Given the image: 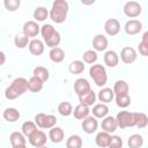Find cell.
Returning a JSON list of instances; mask_svg holds the SVG:
<instances>
[{
    "instance_id": "cell-18",
    "label": "cell",
    "mask_w": 148,
    "mask_h": 148,
    "mask_svg": "<svg viewBox=\"0 0 148 148\" xmlns=\"http://www.w3.org/2000/svg\"><path fill=\"white\" fill-rule=\"evenodd\" d=\"M43 86H44V82L37 77V76H31L29 80H28V90H30L31 92H38L43 89Z\"/></svg>"
},
{
    "instance_id": "cell-17",
    "label": "cell",
    "mask_w": 148,
    "mask_h": 148,
    "mask_svg": "<svg viewBox=\"0 0 148 148\" xmlns=\"http://www.w3.org/2000/svg\"><path fill=\"white\" fill-rule=\"evenodd\" d=\"M49 138L53 143H60L65 138L64 130L61 127H52L49 132Z\"/></svg>"
},
{
    "instance_id": "cell-48",
    "label": "cell",
    "mask_w": 148,
    "mask_h": 148,
    "mask_svg": "<svg viewBox=\"0 0 148 148\" xmlns=\"http://www.w3.org/2000/svg\"><path fill=\"white\" fill-rule=\"evenodd\" d=\"M82 3H84V5H91V3H94V1H84V0H82Z\"/></svg>"
},
{
    "instance_id": "cell-20",
    "label": "cell",
    "mask_w": 148,
    "mask_h": 148,
    "mask_svg": "<svg viewBox=\"0 0 148 148\" xmlns=\"http://www.w3.org/2000/svg\"><path fill=\"white\" fill-rule=\"evenodd\" d=\"M110 140H111V135H110V133L104 132V131L97 133V135H96V138H95V142H96V145H97L98 147H101V148L109 147Z\"/></svg>"
},
{
    "instance_id": "cell-30",
    "label": "cell",
    "mask_w": 148,
    "mask_h": 148,
    "mask_svg": "<svg viewBox=\"0 0 148 148\" xmlns=\"http://www.w3.org/2000/svg\"><path fill=\"white\" fill-rule=\"evenodd\" d=\"M135 126L139 128H145L148 125V116L143 112H134Z\"/></svg>"
},
{
    "instance_id": "cell-25",
    "label": "cell",
    "mask_w": 148,
    "mask_h": 148,
    "mask_svg": "<svg viewBox=\"0 0 148 148\" xmlns=\"http://www.w3.org/2000/svg\"><path fill=\"white\" fill-rule=\"evenodd\" d=\"M49 56H50V59H51L53 62H61V61L65 59V52H64V50H62L61 47H59V46L51 49Z\"/></svg>"
},
{
    "instance_id": "cell-4",
    "label": "cell",
    "mask_w": 148,
    "mask_h": 148,
    "mask_svg": "<svg viewBox=\"0 0 148 148\" xmlns=\"http://www.w3.org/2000/svg\"><path fill=\"white\" fill-rule=\"evenodd\" d=\"M116 119H117V123H118V127H120V128H126V127L135 126L134 112L120 111V112H118Z\"/></svg>"
},
{
    "instance_id": "cell-29",
    "label": "cell",
    "mask_w": 148,
    "mask_h": 148,
    "mask_svg": "<svg viewBox=\"0 0 148 148\" xmlns=\"http://www.w3.org/2000/svg\"><path fill=\"white\" fill-rule=\"evenodd\" d=\"M34 76H37L39 77L43 82H46L50 77V73H49V69L44 66H37L34 68Z\"/></svg>"
},
{
    "instance_id": "cell-39",
    "label": "cell",
    "mask_w": 148,
    "mask_h": 148,
    "mask_svg": "<svg viewBox=\"0 0 148 148\" xmlns=\"http://www.w3.org/2000/svg\"><path fill=\"white\" fill-rule=\"evenodd\" d=\"M116 104L121 108V109H125L127 106H130L131 104V97L130 95H121V96H116Z\"/></svg>"
},
{
    "instance_id": "cell-36",
    "label": "cell",
    "mask_w": 148,
    "mask_h": 148,
    "mask_svg": "<svg viewBox=\"0 0 148 148\" xmlns=\"http://www.w3.org/2000/svg\"><path fill=\"white\" fill-rule=\"evenodd\" d=\"M68 71L72 74H81L84 71V62L81 60H74L69 64Z\"/></svg>"
},
{
    "instance_id": "cell-6",
    "label": "cell",
    "mask_w": 148,
    "mask_h": 148,
    "mask_svg": "<svg viewBox=\"0 0 148 148\" xmlns=\"http://www.w3.org/2000/svg\"><path fill=\"white\" fill-rule=\"evenodd\" d=\"M46 134L42 131V130H37L32 135L29 136V142L31 146H34L35 148H38V147H43L45 146L46 143Z\"/></svg>"
},
{
    "instance_id": "cell-9",
    "label": "cell",
    "mask_w": 148,
    "mask_h": 148,
    "mask_svg": "<svg viewBox=\"0 0 148 148\" xmlns=\"http://www.w3.org/2000/svg\"><path fill=\"white\" fill-rule=\"evenodd\" d=\"M81 127H82L83 132H86V133H88V134H92L94 132H96V130H97V127H98L97 119H96L94 116H89V117H87L86 119L82 120Z\"/></svg>"
},
{
    "instance_id": "cell-13",
    "label": "cell",
    "mask_w": 148,
    "mask_h": 148,
    "mask_svg": "<svg viewBox=\"0 0 148 148\" xmlns=\"http://www.w3.org/2000/svg\"><path fill=\"white\" fill-rule=\"evenodd\" d=\"M28 47H29V52L34 56H40L44 52V43L40 39H37V38L31 39Z\"/></svg>"
},
{
    "instance_id": "cell-5",
    "label": "cell",
    "mask_w": 148,
    "mask_h": 148,
    "mask_svg": "<svg viewBox=\"0 0 148 148\" xmlns=\"http://www.w3.org/2000/svg\"><path fill=\"white\" fill-rule=\"evenodd\" d=\"M141 12H142V7L138 1L131 0L124 5V13L126 16H128L131 18L138 17L141 14Z\"/></svg>"
},
{
    "instance_id": "cell-10",
    "label": "cell",
    "mask_w": 148,
    "mask_h": 148,
    "mask_svg": "<svg viewBox=\"0 0 148 148\" xmlns=\"http://www.w3.org/2000/svg\"><path fill=\"white\" fill-rule=\"evenodd\" d=\"M40 31V27L36 21H27L23 24V34L25 36L30 37H36Z\"/></svg>"
},
{
    "instance_id": "cell-24",
    "label": "cell",
    "mask_w": 148,
    "mask_h": 148,
    "mask_svg": "<svg viewBox=\"0 0 148 148\" xmlns=\"http://www.w3.org/2000/svg\"><path fill=\"white\" fill-rule=\"evenodd\" d=\"M91 112H92V116L95 118H104L109 112V108L104 103H98V104L94 105Z\"/></svg>"
},
{
    "instance_id": "cell-8",
    "label": "cell",
    "mask_w": 148,
    "mask_h": 148,
    "mask_svg": "<svg viewBox=\"0 0 148 148\" xmlns=\"http://www.w3.org/2000/svg\"><path fill=\"white\" fill-rule=\"evenodd\" d=\"M90 90H91V88H90V83L88 82V80L80 77L74 82V91L79 97L87 94Z\"/></svg>"
},
{
    "instance_id": "cell-47",
    "label": "cell",
    "mask_w": 148,
    "mask_h": 148,
    "mask_svg": "<svg viewBox=\"0 0 148 148\" xmlns=\"http://www.w3.org/2000/svg\"><path fill=\"white\" fill-rule=\"evenodd\" d=\"M141 42H143V43L148 44V30L142 35V40H141Z\"/></svg>"
},
{
    "instance_id": "cell-43",
    "label": "cell",
    "mask_w": 148,
    "mask_h": 148,
    "mask_svg": "<svg viewBox=\"0 0 148 148\" xmlns=\"http://www.w3.org/2000/svg\"><path fill=\"white\" fill-rule=\"evenodd\" d=\"M57 117L53 116V114H46V118H45V125H44V128H52L54 127V125L57 124Z\"/></svg>"
},
{
    "instance_id": "cell-46",
    "label": "cell",
    "mask_w": 148,
    "mask_h": 148,
    "mask_svg": "<svg viewBox=\"0 0 148 148\" xmlns=\"http://www.w3.org/2000/svg\"><path fill=\"white\" fill-rule=\"evenodd\" d=\"M6 61V54L3 51H0V65H3Z\"/></svg>"
},
{
    "instance_id": "cell-40",
    "label": "cell",
    "mask_w": 148,
    "mask_h": 148,
    "mask_svg": "<svg viewBox=\"0 0 148 148\" xmlns=\"http://www.w3.org/2000/svg\"><path fill=\"white\" fill-rule=\"evenodd\" d=\"M56 31V29L53 28V25L52 24H44L42 28H40V34H42V36H43V39L45 40V39H47L53 32Z\"/></svg>"
},
{
    "instance_id": "cell-23",
    "label": "cell",
    "mask_w": 148,
    "mask_h": 148,
    "mask_svg": "<svg viewBox=\"0 0 148 148\" xmlns=\"http://www.w3.org/2000/svg\"><path fill=\"white\" fill-rule=\"evenodd\" d=\"M114 96H116V95H114V92H113V89H111V88H103V89H101L99 92H98V99H99L102 103H104V104L111 102V101L114 98Z\"/></svg>"
},
{
    "instance_id": "cell-14",
    "label": "cell",
    "mask_w": 148,
    "mask_h": 148,
    "mask_svg": "<svg viewBox=\"0 0 148 148\" xmlns=\"http://www.w3.org/2000/svg\"><path fill=\"white\" fill-rule=\"evenodd\" d=\"M101 126H102V130H103L104 132L113 133V132L117 130V127H118V123H117V119H116L114 117L109 116V117H105V118L103 119Z\"/></svg>"
},
{
    "instance_id": "cell-41",
    "label": "cell",
    "mask_w": 148,
    "mask_h": 148,
    "mask_svg": "<svg viewBox=\"0 0 148 148\" xmlns=\"http://www.w3.org/2000/svg\"><path fill=\"white\" fill-rule=\"evenodd\" d=\"M3 5H5V7H6L7 10L14 12V10L18 9V7L21 5V1L20 0H5L3 1Z\"/></svg>"
},
{
    "instance_id": "cell-26",
    "label": "cell",
    "mask_w": 148,
    "mask_h": 148,
    "mask_svg": "<svg viewBox=\"0 0 148 148\" xmlns=\"http://www.w3.org/2000/svg\"><path fill=\"white\" fill-rule=\"evenodd\" d=\"M95 101H96V94H95L94 90H90V91H88L87 94H84V95H82V96L79 97V102H80L81 104L87 105V106L92 105V104L95 103Z\"/></svg>"
},
{
    "instance_id": "cell-22",
    "label": "cell",
    "mask_w": 148,
    "mask_h": 148,
    "mask_svg": "<svg viewBox=\"0 0 148 148\" xmlns=\"http://www.w3.org/2000/svg\"><path fill=\"white\" fill-rule=\"evenodd\" d=\"M89 112H90V110H89V106H87V105H84V104H77L75 108H74V110H73V113H74V117L76 118V119H86L87 117H89Z\"/></svg>"
},
{
    "instance_id": "cell-2",
    "label": "cell",
    "mask_w": 148,
    "mask_h": 148,
    "mask_svg": "<svg viewBox=\"0 0 148 148\" xmlns=\"http://www.w3.org/2000/svg\"><path fill=\"white\" fill-rule=\"evenodd\" d=\"M28 90V80L24 77H16L13 80L12 84L6 88L5 96L7 99H15L18 96L23 95Z\"/></svg>"
},
{
    "instance_id": "cell-38",
    "label": "cell",
    "mask_w": 148,
    "mask_h": 148,
    "mask_svg": "<svg viewBox=\"0 0 148 148\" xmlns=\"http://www.w3.org/2000/svg\"><path fill=\"white\" fill-rule=\"evenodd\" d=\"M82 58L86 64H95L97 60V53L94 50H87L83 52Z\"/></svg>"
},
{
    "instance_id": "cell-44",
    "label": "cell",
    "mask_w": 148,
    "mask_h": 148,
    "mask_svg": "<svg viewBox=\"0 0 148 148\" xmlns=\"http://www.w3.org/2000/svg\"><path fill=\"white\" fill-rule=\"evenodd\" d=\"M45 118H46V114L43 113V112H39L35 116V123L36 125L39 127V128H44V125H45Z\"/></svg>"
},
{
    "instance_id": "cell-12",
    "label": "cell",
    "mask_w": 148,
    "mask_h": 148,
    "mask_svg": "<svg viewBox=\"0 0 148 148\" xmlns=\"http://www.w3.org/2000/svg\"><path fill=\"white\" fill-rule=\"evenodd\" d=\"M125 32L127 35H136L142 29V23L139 20H130L125 23Z\"/></svg>"
},
{
    "instance_id": "cell-19",
    "label": "cell",
    "mask_w": 148,
    "mask_h": 148,
    "mask_svg": "<svg viewBox=\"0 0 148 148\" xmlns=\"http://www.w3.org/2000/svg\"><path fill=\"white\" fill-rule=\"evenodd\" d=\"M2 116H3V118H5L8 123H15V121H17V120L20 119L21 113H20V111H18L17 109H15V108H7V109L3 111Z\"/></svg>"
},
{
    "instance_id": "cell-50",
    "label": "cell",
    "mask_w": 148,
    "mask_h": 148,
    "mask_svg": "<svg viewBox=\"0 0 148 148\" xmlns=\"http://www.w3.org/2000/svg\"><path fill=\"white\" fill-rule=\"evenodd\" d=\"M38 148H47L46 146H43V147H38Z\"/></svg>"
},
{
    "instance_id": "cell-1",
    "label": "cell",
    "mask_w": 148,
    "mask_h": 148,
    "mask_svg": "<svg viewBox=\"0 0 148 148\" xmlns=\"http://www.w3.org/2000/svg\"><path fill=\"white\" fill-rule=\"evenodd\" d=\"M68 2L66 0H54L52 8L50 10V17L56 23H62L67 18L68 13Z\"/></svg>"
},
{
    "instance_id": "cell-34",
    "label": "cell",
    "mask_w": 148,
    "mask_h": 148,
    "mask_svg": "<svg viewBox=\"0 0 148 148\" xmlns=\"http://www.w3.org/2000/svg\"><path fill=\"white\" fill-rule=\"evenodd\" d=\"M10 143L13 147L16 146H21V145H25V139H24V134L20 133V132H13L9 136Z\"/></svg>"
},
{
    "instance_id": "cell-32",
    "label": "cell",
    "mask_w": 148,
    "mask_h": 148,
    "mask_svg": "<svg viewBox=\"0 0 148 148\" xmlns=\"http://www.w3.org/2000/svg\"><path fill=\"white\" fill-rule=\"evenodd\" d=\"M49 15H50L49 10L46 9V7H43V6H39L34 10V18L38 22H42V21L46 20Z\"/></svg>"
},
{
    "instance_id": "cell-42",
    "label": "cell",
    "mask_w": 148,
    "mask_h": 148,
    "mask_svg": "<svg viewBox=\"0 0 148 148\" xmlns=\"http://www.w3.org/2000/svg\"><path fill=\"white\" fill-rule=\"evenodd\" d=\"M109 148H123V139L119 135H112Z\"/></svg>"
},
{
    "instance_id": "cell-28",
    "label": "cell",
    "mask_w": 148,
    "mask_h": 148,
    "mask_svg": "<svg viewBox=\"0 0 148 148\" xmlns=\"http://www.w3.org/2000/svg\"><path fill=\"white\" fill-rule=\"evenodd\" d=\"M29 37L25 36L23 32L21 34H16L14 37V44L17 49H24L27 45H29Z\"/></svg>"
},
{
    "instance_id": "cell-15",
    "label": "cell",
    "mask_w": 148,
    "mask_h": 148,
    "mask_svg": "<svg viewBox=\"0 0 148 148\" xmlns=\"http://www.w3.org/2000/svg\"><path fill=\"white\" fill-rule=\"evenodd\" d=\"M108 38L102 34H97L92 38V47L95 51H104L108 47Z\"/></svg>"
},
{
    "instance_id": "cell-7",
    "label": "cell",
    "mask_w": 148,
    "mask_h": 148,
    "mask_svg": "<svg viewBox=\"0 0 148 148\" xmlns=\"http://www.w3.org/2000/svg\"><path fill=\"white\" fill-rule=\"evenodd\" d=\"M136 51L131 47V46H125L121 49V52H120V59L124 64H133L135 60H136Z\"/></svg>"
},
{
    "instance_id": "cell-16",
    "label": "cell",
    "mask_w": 148,
    "mask_h": 148,
    "mask_svg": "<svg viewBox=\"0 0 148 148\" xmlns=\"http://www.w3.org/2000/svg\"><path fill=\"white\" fill-rule=\"evenodd\" d=\"M130 90L128 83L125 80H118L116 81L113 86V92L116 96H121V95H127Z\"/></svg>"
},
{
    "instance_id": "cell-35",
    "label": "cell",
    "mask_w": 148,
    "mask_h": 148,
    "mask_svg": "<svg viewBox=\"0 0 148 148\" xmlns=\"http://www.w3.org/2000/svg\"><path fill=\"white\" fill-rule=\"evenodd\" d=\"M60 40H61V37H60V34L56 30L47 39H45L44 42H45V44L49 46V47H51V49H53V47H58V45L60 44Z\"/></svg>"
},
{
    "instance_id": "cell-31",
    "label": "cell",
    "mask_w": 148,
    "mask_h": 148,
    "mask_svg": "<svg viewBox=\"0 0 148 148\" xmlns=\"http://www.w3.org/2000/svg\"><path fill=\"white\" fill-rule=\"evenodd\" d=\"M82 139L77 134L71 135L66 141V148H82Z\"/></svg>"
},
{
    "instance_id": "cell-3",
    "label": "cell",
    "mask_w": 148,
    "mask_h": 148,
    "mask_svg": "<svg viewBox=\"0 0 148 148\" xmlns=\"http://www.w3.org/2000/svg\"><path fill=\"white\" fill-rule=\"evenodd\" d=\"M89 75L94 80L95 84L98 87H103L108 81V74H106L105 67L101 64L91 65L89 68Z\"/></svg>"
},
{
    "instance_id": "cell-37",
    "label": "cell",
    "mask_w": 148,
    "mask_h": 148,
    "mask_svg": "<svg viewBox=\"0 0 148 148\" xmlns=\"http://www.w3.org/2000/svg\"><path fill=\"white\" fill-rule=\"evenodd\" d=\"M58 111H59V113L61 114V116H64V117H68V116H71L72 113H73V106H72V104L69 103V102H61V103H59V105H58Z\"/></svg>"
},
{
    "instance_id": "cell-45",
    "label": "cell",
    "mask_w": 148,
    "mask_h": 148,
    "mask_svg": "<svg viewBox=\"0 0 148 148\" xmlns=\"http://www.w3.org/2000/svg\"><path fill=\"white\" fill-rule=\"evenodd\" d=\"M138 49H139V52H140L141 56L148 57V44H146V43H143V42H140Z\"/></svg>"
},
{
    "instance_id": "cell-49",
    "label": "cell",
    "mask_w": 148,
    "mask_h": 148,
    "mask_svg": "<svg viewBox=\"0 0 148 148\" xmlns=\"http://www.w3.org/2000/svg\"><path fill=\"white\" fill-rule=\"evenodd\" d=\"M13 148H27L25 145H21V146H16V147H13Z\"/></svg>"
},
{
    "instance_id": "cell-11",
    "label": "cell",
    "mask_w": 148,
    "mask_h": 148,
    "mask_svg": "<svg viewBox=\"0 0 148 148\" xmlns=\"http://www.w3.org/2000/svg\"><path fill=\"white\" fill-rule=\"evenodd\" d=\"M104 30L110 36H116L120 31V23L117 18H108L104 23Z\"/></svg>"
},
{
    "instance_id": "cell-33",
    "label": "cell",
    "mask_w": 148,
    "mask_h": 148,
    "mask_svg": "<svg viewBox=\"0 0 148 148\" xmlns=\"http://www.w3.org/2000/svg\"><path fill=\"white\" fill-rule=\"evenodd\" d=\"M36 131H37V125H36V123L28 120V121H24V123L22 124V133H23L25 136L29 138V136L32 135Z\"/></svg>"
},
{
    "instance_id": "cell-27",
    "label": "cell",
    "mask_w": 148,
    "mask_h": 148,
    "mask_svg": "<svg viewBox=\"0 0 148 148\" xmlns=\"http://www.w3.org/2000/svg\"><path fill=\"white\" fill-rule=\"evenodd\" d=\"M143 145V138L141 134H132L127 140L128 148H140Z\"/></svg>"
},
{
    "instance_id": "cell-21",
    "label": "cell",
    "mask_w": 148,
    "mask_h": 148,
    "mask_svg": "<svg viewBox=\"0 0 148 148\" xmlns=\"http://www.w3.org/2000/svg\"><path fill=\"white\" fill-rule=\"evenodd\" d=\"M104 62L109 67H116L119 62V57L113 50H109L104 54Z\"/></svg>"
}]
</instances>
